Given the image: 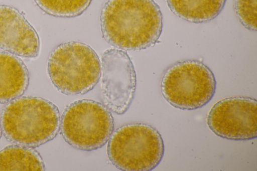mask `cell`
<instances>
[{"label": "cell", "mask_w": 257, "mask_h": 171, "mask_svg": "<svg viewBox=\"0 0 257 171\" xmlns=\"http://www.w3.org/2000/svg\"><path fill=\"white\" fill-rule=\"evenodd\" d=\"M0 48L15 55L36 57L40 51L39 36L16 8L0 5Z\"/></svg>", "instance_id": "obj_9"}, {"label": "cell", "mask_w": 257, "mask_h": 171, "mask_svg": "<svg viewBox=\"0 0 257 171\" xmlns=\"http://www.w3.org/2000/svg\"><path fill=\"white\" fill-rule=\"evenodd\" d=\"M58 107L38 97H18L4 107L1 117L6 137L16 144L37 147L54 138L60 130Z\"/></svg>", "instance_id": "obj_2"}, {"label": "cell", "mask_w": 257, "mask_h": 171, "mask_svg": "<svg viewBox=\"0 0 257 171\" xmlns=\"http://www.w3.org/2000/svg\"><path fill=\"white\" fill-rule=\"evenodd\" d=\"M92 0H34L46 13L57 17L72 18L81 15Z\"/></svg>", "instance_id": "obj_13"}, {"label": "cell", "mask_w": 257, "mask_h": 171, "mask_svg": "<svg viewBox=\"0 0 257 171\" xmlns=\"http://www.w3.org/2000/svg\"><path fill=\"white\" fill-rule=\"evenodd\" d=\"M102 37L122 50H141L154 45L163 30V16L154 0H108L100 14Z\"/></svg>", "instance_id": "obj_1"}, {"label": "cell", "mask_w": 257, "mask_h": 171, "mask_svg": "<svg viewBox=\"0 0 257 171\" xmlns=\"http://www.w3.org/2000/svg\"><path fill=\"white\" fill-rule=\"evenodd\" d=\"M44 170L41 156L30 147L12 145L0 151V170Z\"/></svg>", "instance_id": "obj_12"}, {"label": "cell", "mask_w": 257, "mask_h": 171, "mask_svg": "<svg viewBox=\"0 0 257 171\" xmlns=\"http://www.w3.org/2000/svg\"><path fill=\"white\" fill-rule=\"evenodd\" d=\"M108 141L109 160L121 170H152L164 154L161 135L155 127L146 123L121 126L112 132Z\"/></svg>", "instance_id": "obj_4"}, {"label": "cell", "mask_w": 257, "mask_h": 171, "mask_svg": "<svg viewBox=\"0 0 257 171\" xmlns=\"http://www.w3.org/2000/svg\"><path fill=\"white\" fill-rule=\"evenodd\" d=\"M101 63L94 50L79 42L58 45L51 53L47 71L54 87L65 95L84 94L101 76Z\"/></svg>", "instance_id": "obj_3"}, {"label": "cell", "mask_w": 257, "mask_h": 171, "mask_svg": "<svg viewBox=\"0 0 257 171\" xmlns=\"http://www.w3.org/2000/svg\"><path fill=\"white\" fill-rule=\"evenodd\" d=\"M60 129L70 145L90 151L100 148L108 141L113 131L114 119L110 110L101 102L80 99L66 107Z\"/></svg>", "instance_id": "obj_6"}, {"label": "cell", "mask_w": 257, "mask_h": 171, "mask_svg": "<svg viewBox=\"0 0 257 171\" xmlns=\"http://www.w3.org/2000/svg\"><path fill=\"white\" fill-rule=\"evenodd\" d=\"M101 92L105 105L121 115L134 98L137 78L134 65L124 50L111 48L101 57Z\"/></svg>", "instance_id": "obj_7"}, {"label": "cell", "mask_w": 257, "mask_h": 171, "mask_svg": "<svg viewBox=\"0 0 257 171\" xmlns=\"http://www.w3.org/2000/svg\"><path fill=\"white\" fill-rule=\"evenodd\" d=\"M160 88L171 105L192 110L201 108L212 99L216 81L212 71L202 62L186 60L173 64L165 71Z\"/></svg>", "instance_id": "obj_5"}, {"label": "cell", "mask_w": 257, "mask_h": 171, "mask_svg": "<svg viewBox=\"0 0 257 171\" xmlns=\"http://www.w3.org/2000/svg\"><path fill=\"white\" fill-rule=\"evenodd\" d=\"M257 0H234V10L242 26L248 30L256 31Z\"/></svg>", "instance_id": "obj_14"}, {"label": "cell", "mask_w": 257, "mask_h": 171, "mask_svg": "<svg viewBox=\"0 0 257 171\" xmlns=\"http://www.w3.org/2000/svg\"><path fill=\"white\" fill-rule=\"evenodd\" d=\"M226 0H166L171 12L193 23L210 22L221 12Z\"/></svg>", "instance_id": "obj_11"}, {"label": "cell", "mask_w": 257, "mask_h": 171, "mask_svg": "<svg viewBox=\"0 0 257 171\" xmlns=\"http://www.w3.org/2000/svg\"><path fill=\"white\" fill-rule=\"evenodd\" d=\"M215 135L229 140H247L257 137V101L249 97L224 98L216 103L206 119Z\"/></svg>", "instance_id": "obj_8"}, {"label": "cell", "mask_w": 257, "mask_h": 171, "mask_svg": "<svg viewBox=\"0 0 257 171\" xmlns=\"http://www.w3.org/2000/svg\"><path fill=\"white\" fill-rule=\"evenodd\" d=\"M2 127H1V123H0V138H1V135H2Z\"/></svg>", "instance_id": "obj_15"}, {"label": "cell", "mask_w": 257, "mask_h": 171, "mask_svg": "<svg viewBox=\"0 0 257 171\" xmlns=\"http://www.w3.org/2000/svg\"><path fill=\"white\" fill-rule=\"evenodd\" d=\"M29 73L24 62L16 55L0 52V103L20 97L27 90Z\"/></svg>", "instance_id": "obj_10"}]
</instances>
